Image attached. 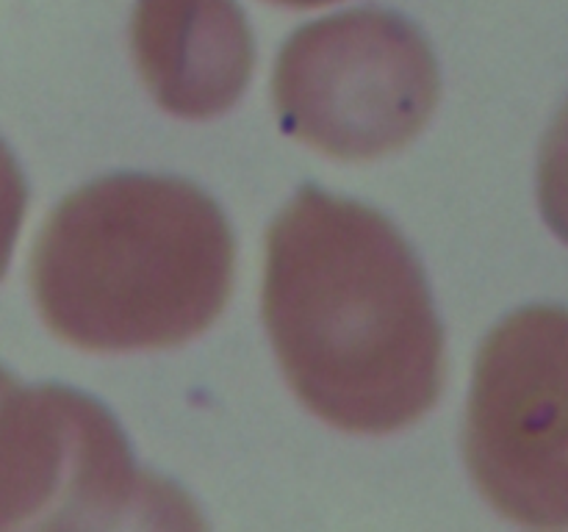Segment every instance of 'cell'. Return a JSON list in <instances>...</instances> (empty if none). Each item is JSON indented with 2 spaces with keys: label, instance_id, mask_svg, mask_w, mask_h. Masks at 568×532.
Wrapping results in <instances>:
<instances>
[{
  "label": "cell",
  "instance_id": "obj_1",
  "mask_svg": "<svg viewBox=\"0 0 568 532\" xmlns=\"http://www.w3.org/2000/svg\"><path fill=\"white\" fill-rule=\"evenodd\" d=\"M264 325L327 424L386 436L442 397L444 336L408 242L375 208L305 186L266 233Z\"/></svg>",
  "mask_w": 568,
  "mask_h": 532
},
{
  "label": "cell",
  "instance_id": "obj_2",
  "mask_svg": "<svg viewBox=\"0 0 568 532\" xmlns=\"http://www.w3.org/2000/svg\"><path fill=\"white\" fill-rule=\"evenodd\" d=\"M233 233L197 186L109 175L72 192L31 253L53 336L87 352L166 349L209 330L233 286Z\"/></svg>",
  "mask_w": 568,
  "mask_h": 532
},
{
  "label": "cell",
  "instance_id": "obj_3",
  "mask_svg": "<svg viewBox=\"0 0 568 532\" xmlns=\"http://www.w3.org/2000/svg\"><path fill=\"white\" fill-rule=\"evenodd\" d=\"M189 524V499L139 469L103 405L0 369V530Z\"/></svg>",
  "mask_w": 568,
  "mask_h": 532
},
{
  "label": "cell",
  "instance_id": "obj_4",
  "mask_svg": "<svg viewBox=\"0 0 568 532\" xmlns=\"http://www.w3.org/2000/svg\"><path fill=\"white\" fill-rule=\"evenodd\" d=\"M438 89L427 39L383 9H353L300 28L272 72L283 127L342 161L405 147L430 120Z\"/></svg>",
  "mask_w": 568,
  "mask_h": 532
},
{
  "label": "cell",
  "instance_id": "obj_5",
  "mask_svg": "<svg viewBox=\"0 0 568 532\" xmlns=\"http://www.w3.org/2000/svg\"><path fill=\"white\" fill-rule=\"evenodd\" d=\"M568 319L525 308L483 344L466 413V463L483 497L516 524L568 521Z\"/></svg>",
  "mask_w": 568,
  "mask_h": 532
},
{
  "label": "cell",
  "instance_id": "obj_6",
  "mask_svg": "<svg viewBox=\"0 0 568 532\" xmlns=\"http://www.w3.org/2000/svg\"><path fill=\"white\" fill-rule=\"evenodd\" d=\"M131 48L155 103L183 120L225 114L253 72V37L236 0H136Z\"/></svg>",
  "mask_w": 568,
  "mask_h": 532
},
{
  "label": "cell",
  "instance_id": "obj_7",
  "mask_svg": "<svg viewBox=\"0 0 568 532\" xmlns=\"http://www.w3.org/2000/svg\"><path fill=\"white\" fill-rule=\"evenodd\" d=\"M28 188L14 155L0 142V280L9 269L11 249H14L17 233H20L22 216H26Z\"/></svg>",
  "mask_w": 568,
  "mask_h": 532
},
{
  "label": "cell",
  "instance_id": "obj_8",
  "mask_svg": "<svg viewBox=\"0 0 568 532\" xmlns=\"http://www.w3.org/2000/svg\"><path fill=\"white\" fill-rule=\"evenodd\" d=\"M270 3L292 6V9H316V6H327V3H336V0H270Z\"/></svg>",
  "mask_w": 568,
  "mask_h": 532
}]
</instances>
